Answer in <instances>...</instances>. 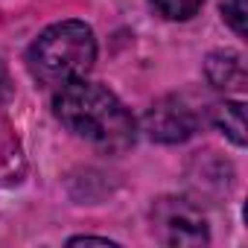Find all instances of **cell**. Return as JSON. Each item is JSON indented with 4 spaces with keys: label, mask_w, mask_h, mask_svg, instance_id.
Segmentation results:
<instances>
[{
    "label": "cell",
    "mask_w": 248,
    "mask_h": 248,
    "mask_svg": "<svg viewBox=\"0 0 248 248\" xmlns=\"http://www.w3.org/2000/svg\"><path fill=\"white\" fill-rule=\"evenodd\" d=\"M53 111L67 132L111 155L126 152L138 138L135 117L126 111V105L108 88L85 79L62 85L53 99Z\"/></svg>",
    "instance_id": "cell-1"
},
{
    "label": "cell",
    "mask_w": 248,
    "mask_h": 248,
    "mask_svg": "<svg viewBox=\"0 0 248 248\" xmlns=\"http://www.w3.org/2000/svg\"><path fill=\"white\" fill-rule=\"evenodd\" d=\"M96 59V38L82 21H62L47 27L30 47V73L44 85H67L85 79Z\"/></svg>",
    "instance_id": "cell-2"
},
{
    "label": "cell",
    "mask_w": 248,
    "mask_h": 248,
    "mask_svg": "<svg viewBox=\"0 0 248 248\" xmlns=\"http://www.w3.org/2000/svg\"><path fill=\"white\" fill-rule=\"evenodd\" d=\"M152 216H155L152 231L164 245L187 248V245H207L210 242L207 222H204L202 210L184 199H161L155 204Z\"/></svg>",
    "instance_id": "cell-3"
},
{
    "label": "cell",
    "mask_w": 248,
    "mask_h": 248,
    "mask_svg": "<svg viewBox=\"0 0 248 248\" xmlns=\"http://www.w3.org/2000/svg\"><path fill=\"white\" fill-rule=\"evenodd\" d=\"M143 129L158 143H181L196 135L199 117L181 96H164L146 111Z\"/></svg>",
    "instance_id": "cell-4"
},
{
    "label": "cell",
    "mask_w": 248,
    "mask_h": 248,
    "mask_svg": "<svg viewBox=\"0 0 248 248\" xmlns=\"http://www.w3.org/2000/svg\"><path fill=\"white\" fill-rule=\"evenodd\" d=\"M204 73H207L210 85L225 88V91H233V88L245 85V64H242V56L233 53V50L210 53L207 62H204Z\"/></svg>",
    "instance_id": "cell-5"
},
{
    "label": "cell",
    "mask_w": 248,
    "mask_h": 248,
    "mask_svg": "<svg viewBox=\"0 0 248 248\" xmlns=\"http://www.w3.org/2000/svg\"><path fill=\"white\" fill-rule=\"evenodd\" d=\"M213 123L236 143V146H245V105L239 99H228V102H219L213 108Z\"/></svg>",
    "instance_id": "cell-6"
},
{
    "label": "cell",
    "mask_w": 248,
    "mask_h": 248,
    "mask_svg": "<svg viewBox=\"0 0 248 248\" xmlns=\"http://www.w3.org/2000/svg\"><path fill=\"white\" fill-rule=\"evenodd\" d=\"M204 0H152V6L158 15L170 18V21H190Z\"/></svg>",
    "instance_id": "cell-7"
},
{
    "label": "cell",
    "mask_w": 248,
    "mask_h": 248,
    "mask_svg": "<svg viewBox=\"0 0 248 248\" xmlns=\"http://www.w3.org/2000/svg\"><path fill=\"white\" fill-rule=\"evenodd\" d=\"M222 18L231 24L236 35H245V21H248V3L245 0H225L222 3Z\"/></svg>",
    "instance_id": "cell-8"
},
{
    "label": "cell",
    "mask_w": 248,
    "mask_h": 248,
    "mask_svg": "<svg viewBox=\"0 0 248 248\" xmlns=\"http://www.w3.org/2000/svg\"><path fill=\"white\" fill-rule=\"evenodd\" d=\"M67 245H117V242L108 236H73L67 239Z\"/></svg>",
    "instance_id": "cell-9"
},
{
    "label": "cell",
    "mask_w": 248,
    "mask_h": 248,
    "mask_svg": "<svg viewBox=\"0 0 248 248\" xmlns=\"http://www.w3.org/2000/svg\"><path fill=\"white\" fill-rule=\"evenodd\" d=\"M9 93V73H6V64L0 62V96Z\"/></svg>",
    "instance_id": "cell-10"
}]
</instances>
